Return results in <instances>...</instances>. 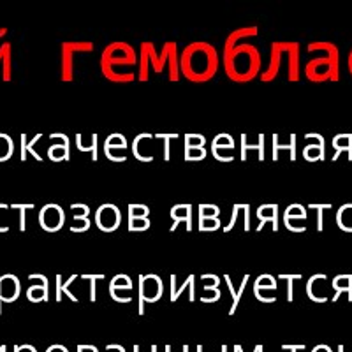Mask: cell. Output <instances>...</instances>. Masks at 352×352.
<instances>
[{
  "mask_svg": "<svg viewBox=\"0 0 352 352\" xmlns=\"http://www.w3.org/2000/svg\"><path fill=\"white\" fill-rule=\"evenodd\" d=\"M109 294H111L113 300L118 301V303H129V301L132 300V296H124V294H120V292L116 291H109Z\"/></svg>",
  "mask_w": 352,
  "mask_h": 352,
  "instance_id": "obj_48",
  "label": "cell"
},
{
  "mask_svg": "<svg viewBox=\"0 0 352 352\" xmlns=\"http://www.w3.org/2000/svg\"><path fill=\"white\" fill-rule=\"evenodd\" d=\"M199 231L201 232H210V231H217L220 229V219H199Z\"/></svg>",
  "mask_w": 352,
  "mask_h": 352,
  "instance_id": "obj_42",
  "label": "cell"
},
{
  "mask_svg": "<svg viewBox=\"0 0 352 352\" xmlns=\"http://www.w3.org/2000/svg\"><path fill=\"white\" fill-rule=\"evenodd\" d=\"M41 138H43V136H41V134H37V136H34L32 140L28 141L27 134H21V160L27 159L28 153H30V155H32L36 160H39V162L43 160V155H39V153H37V150L34 148V146H36V143L41 140Z\"/></svg>",
  "mask_w": 352,
  "mask_h": 352,
  "instance_id": "obj_29",
  "label": "cell"
},
{
  "mask_svg": "<svg viewBox=\"0 0 352 352\" xmlns=\"http://www.w3.org/2000/svg\"><path fill=\"white\" fill-rule=\"evenodd\" d=\"M122 224V212L116 208L115 204L106 203L100 204L96 210V226L104 232H113L120 228Z\"/></svg>",
  "mask_w": 352,
  "mask_h": 352,
  "instance_id": "obj_8",
  "label": "cell"
},
{
  "mask_svg": "<svg viewBox=\"0 0 352 352\" xmlns=\"http://www.w3.org/2000/svg\"><path fill=\"white\" fill-rule=\"evenodd\" d=\"M199 352H201V351H199Z\"/></svg>",
  "mask_w": 352,
  "mask_h": 352,
  "instance_id": "obj_54",
  "label": "cell"
},
{
  "mask_svg": "<svg viewBox=\"0 0 352 352\" xmlns=\"http://www.w3.org/2000/svg\"><path fill=\"white\" fill-rule=\"evenodd\" d=\"M294 220H301V222H305V220H307V210H305L301 204H291V206L285 210L284 224H285V228L289 229V231L292 229Z\"/></svg>",
  "mask_w": 352,
  "mask_h": 352,
  "instance_id": "obj_26",
  "label": "cell"
},
{
  "mask_svg": "<svg viewBox=\"0 0 352 352\" xmlns=\"http://www.w3.org/2000/svg\"><path fill=\"white\" fill-rule=\"evenodd\" d=\"M60 48V80L64 83H71L74 80V56L94 52V43L71 41V43H62Z\"/></svg>",
  "mask_w": 352,
  "mask_h": 352,
  "instance_id": "obj_6",
  "label": "cell"
},
{
  "mask_svg": "<svg viewBox=\"0 0 352 352\" xmlns=\"http://www.w3.org/2000/svg\"><path fill=\"white\" fill-rule=\"evenodd\" d=\"M138 60H140V56H138L136 50L132 48L131 44L125 43V41H115V43L108 44L102 50V55H100V72L111 83H134L138 80L134 72H118L116 69L136 65Z\"/></svg>",
  "mask_w": 352,
  "mask_h": 352,
  "instance_id": "obj_4",
  "label": "cell"
},
{
  "mask_svg": "<svg viewBox=\"0 0 352 352\" xmlns=\"http://www.w3.org/2000/svg\"><path fill=\"white\" fill-rule=\"evenodd\" d=\"M81 141H83V136H81V134H76L78 150H80V152H88L92 155L94 160L99 159V153H97V141H99V136H97V134H92V136H90V144H83Z\"/></svg>",
  "mask_w": 352,
  "mask_h": 352,
  "instance_id": "obj_30",
  "label": "cell"
},
{
  "mask_svg": "<svg viewBox=\"0 0 352 352\" xmlns=\"http://www.w3.org/2000/svg\"><path fill=\"white\" fill-rule=\"evenodd\" d=\"M39 224L44 231L48 232L60 231L65 224V212L55 203L46 204L39 212Z\"/></svg>",
  "mask_w": 352,
  "mask_h": 352,
  "instance_id": "obj_9",
  "label": "cell"
},
{
  "mask_svg": "<svg viewBox=\"0 0 352 352\" xmlns=\"http://www.w3.org/2000/svg\"><path fill=\"white\" fill-rule=\"evenodd\" d=\"M46 352H69V351L62 347V345H53V347H50Z\"/></svg>",
  "mask_w": 352,
  "mask_h": 352,
  "instance_id": "obj_49",
  "label": "cell"
},
{
  "mask_svg": "<svg viewBox=\"0 0 352 352\" xmlns=\"http://www.w3.org/2000/svg\"><path fill=\"white\" fill-rule=\"evenodd\" d=\"M71 213H72V219L76 220V222H81L80 226H71L72 232H85L90 229L92 222H90V219H88V215H90V208H88L87 204L83 203L72 204Z\"/></svg>",
  "mask_w": 352,
  "mask_h": 352,
  "instance_id": "obj_16",
  "label": "cell"
},
{
  "mask_svg": "<svg viewBox=\"0 0 352 352\" xmlns=\"http://www.w3.org/2000/svg\"><path fill=\"white\" fill-rule=\"evenodd\" d=\"M333 148H335L333 160L338 159L342 152H347L349 160H352V134H338L333 138Z\"/></svg>",
  "mask_w": 352,
  "mask_h": 352,
  "instance_id": "obj_23",
  "label": "cell"
},
{
  "mask_svg": "<svg viewBox=\"0 0 352 352\" xmlns=\"http://www.w3.org/2000/svg\"><path fill=\"white\" fill-rule=\"evenodd\" d=\"M220 208L215 204H199V219H219Z\"/></svg>",
  "mask_w": 352,
  "mask_h": 352,
  "instance_id": "obj_37",
  "label": "cell"
},
{
  "mask_svg": "<svg viewBox=\"0 0 352 352\" xmlns=\"http://www.w3.org/2000/svg\"><path fill=\"white\" fill-rule=\"evenodd\" d=\"M132 289V280L129 278V275H124V273H120V275H115L111 278V282H109V291H131Z\"/></svg>",
  "mask_w": 352,
  "mask_h": 352,
  "instance_id": "obj_31",
  "label": "cell"
},
{
  "mask_svg": "<svg viewBox=\"0 0 352 352\" xmlns=\"http://www.w3.org/2000/svg\"><path fill=\"white\" fill-rule=\"evenodd\" d=\"M14 153V143L8 134H0V162L11 159Z\"/></svg>",
  "mask_w": 352,
  "mask_h": 352,
  "instance_id": "obj_33",
  "label": "cell"
},
{
  "mask_svg": "<svg viewBox=\"0 0 352 352\" xmlns=\"http://www.w3.org/2000/svg\"><path fill=\"white\" fill-rule=\"evenodd\" d=\"M206 138L201 134H185V148H204Z\"/></svg>",
  "mask_w": 352,
  "mask_h": 352,
  "instance_id": "obj_36",
  "label": "cell"
},
{
  "mask_svg": "<svg viewBox=\"0 0 352 352\" xmlns=\"http://www.w3.org/2000/svg\"><path fill=\"white\" fill-rule=\"evenodd\" d=\"M140 60H138V81L146 83L150 78V67L153 72L160 74L168 67V80L171 83H178L182 80L180 72V58H178V44L175 41H168L162 48V53L157 55L155 44L150 41H143L140 44Z\"/></svg>",
  "mask_w": 352,
  "mask_h": 352,
  "instance_id": "obj_3",
  "label": "cell"
},
{
  "mask_svg": "<svg viewBox=\"0 0 352 352\" xmlns=\"http://www.w3.org/2000/svg\"><path fill=\"white\" fill-rule=\"evenodd\" d=\"M308 52L322 53L305 65V76L308 81L324 83V81L340 80V52L335 44L328 41H317V43L308 44Z\"/></svg>",
  "mask_w": 352,
  "mask_h": 352,
  "instance_id": "obj_5",
  "label": "cell"
},
{
  "mask_svg": "<svg viewBox=\"0 0 352 352\" xmlns=\"http://www.w3.org/2000/svg\"><path fill=\"white\" fill-rule=\"evenodd\" d=\"M106 157L113 162H125L127 160V150L122 148H104Z\"/></svg>",
  "mask_w": 352,
  "mask_h": 352,
  "instance_id": "obj_39",
  "label": "cell"
},
{
  "mask_svg": "<svg viewBox=\"0 0 352 352\" xmlns=\"http://www.w3.org/2000/svg\"><path fill=\"white\" fill-rule=\"evenodd\" d=\"M250 150H257V159L263 162V160H264V134H259V141H257V144H250L247 141V134H241V155H240V159L247 160V153L250 152Z\"/></svg>",
  "mask_w": 352,
  "mask_h": 352,
  "instance_id": "obj_25",
  "label": "cell"
},
{
  "mask_svg": "<svg viewBox=\"0 0 352 352\" xmlns=\"http://www.w3.org/2000/svg\"><path fill=\"white\" fill-rule=\"evenodd\" d=\"M194 285H196V276L194 275H188L180 287H176V275H171V296H169V300L175 303V301L178 300V298H180L185 291H188V300L194 301L196 300V291H194Z\"/></svg>",
  "mask_w": 352,
  "mask_h": 352,
  "instance_id": "obj_18",
  "label": "cell"
},
{
  "mask_svg": "<svg viewBox=\"0 0 352 352\" xmlns=\"http://www.w3.org/2000/svg\"><path fill=\"white\" fill-rule=\"evenodd\" d=\"M206 155H208V153H206V148H185V160H187V162H190V160H192V162L203 160L206 159Z\"/></svg>",
  "mask_w": 352,
  "mask_h": 352,
  "instance_id": "obj_40",
  "label": "cell"
},
{
  "mask_svg": "<svg viewBox=\"0 0 352 352\" xmlns=\"http://www.w3.org/2000/svg\"><path fill=\"white\" fill-rule=\"evenodd\" d=\"M300 43H294V41H287V80L291 83H298L301 78V64H300Z\"/></svg>",
  "mask_w": 352,
  "mask_h": 352,
  "instance_id": "obj_10",
  "label": "cell"
},
{
  "mask_svg": "<svg viewBox=\"0 0 352 352\" xmlns=\"http://www.w3.org/2000/svg\"><path fill=\"white\" fill-rule=\"evenodd\" d=\"M140 289H138V300H140V314H144V303H155L164 294V285L159 276L150 273V275H140L138 278Z\"/></svg>",
  "mask_w": 352,
  "mask_h": 352,
  "instance_id": "obj_7",
  "label": "cell"
},
{
  "mask_svg": "<svg viewBox=\"0 0 352 352\" xmlns=\"http://www.w3.org/2000/svg\"><path fill=\"white\" fill-rule=\"evenodd\" d=\"M153 138H159V140L164 141V160H169L171 159V153H169V143H171V140H178V134H157V136Z\"/></svg>",
  "mask_w": 352,
  "mask_h": 352,
  "instance_id": "obj_46",
  "label": "cell"
},
{
  "mask_svg": "<svg viewBox=\"0 0 352 352\" xmlns=\"http://www.w3.org/2000/svg\"><path fill=\"white\" fill-rule=\"evenodd\" d=\"M16 352H36L32 347H28V345H23V347H16Z\"/></svg>",
  "mask_w": 352,
  "mask_h": 352,
  "instance_id": "obj_50",
  "label": "cell"
},
{
  "mask_svg": "<svg viewBox=\"0 0 352 352\" xmlns=\"http://www.w3.org/2000/svg\"><path fill=\"white\" fill-rule=\"evenodd\" d=\"M268 291L276 294V280L272 275L264 273V275L257 276V280L254 282V294H256L257 300L263 301V303H270L268 296H266V292Z\"/></svg>",
  "mask_w": 352,
  "mask_h": 352,
  "instance_id": "obj_15",
  "label": "cell"
},
{
  "mask_svg": "<svg viewBox=\"0 0 352 352\" xmlns=\"http://www.w3.org/2000/svg\"><path fill=\"white\" fill-rule=\"evenodd\" d=\"M20 296V280L14 275H0V312L2 303H12Z\"/></svg>",
  "mask_w": 352,
  "mask_h": 352,
  "instance_id": "obj_12",
  "label": "cell"
},
{
  "mask_svg": "<svg viewBox=\"0 0 352 352\" xmlns=\"http://www.w3.org/2000/svg\"><path fill=\"white\" fill-rule=\"evenodd\" d=\"M104 148L127 150V140H125V136H122V134L115 132V134H111V136L104 141Z\"/></svg>",
  "mask_w": 352,
  "mask_h": 352,
  "instance_id": "obj_35",
  "label": "cell"
},
{
  "mask_svg": "<svg viewBox=\"0 0 352 352\" xmlns=\"http://www.w3.org/2000/svg\"><path fill=\"white\" fill-rule=\"evenodd\" d=\"M219 52L206 41L187 44L180 55V72L190 83H208L219 71Z\"/></svg>",
  "mask_w": 352,
  "mask_h": 352,
  "instance_id": "obj_1",
  "label": "cell"
},
{
  "mask_svg": "<svg viewBox=\"0 0 352 352\" xmlns=\"http://www.w3.org/2000/svg\"><path fill=\"white\" fill-rule=\"evenodd\" d=\"M12 208L20 210V231L27 229V219H25V212L27 210H32L34 204H12Z\"/></svg>",
  "mask_w": 352,
  "mask_h": 352,
  "instance_id": "obj_47",
  "label": "cell"
},
{
  "mask_svg": "<svg viewBox=\"0 0 352 352\" xmlns=\"http://www.w3.org/2000/svg\"><path fill=\"white\" fill-rule=\"evenodd\" d=\"M282 280L287 282V301L294 300V280H300L301 275H280Z\"/></svg>",
  "mask_w": 352,
  "mask_h": 352,
  "instance_id": "obj_44",
  "label": "cell"
},
{
  "mask_svg": "<svg viewBox=\"0 0 352 352\" xmlns=\"http://www.w3.org/2000/svg\"><path fill=\"white\" fill-rule=\"evenodd\" d=\"M129 219H148L150 208L146 204H129Z\"/></svg>",
  "mask_w": 352,
  "mask_h": 352,
  "instance_id": "obj_34",
  "label": "cell"
},
{
  "mask_svg": "<svg viewBox=\"0 0 352 352\" xmlns=\"http://www.w3.org/2000/svg\"><path fill=\"white\" fill-rule=\"evenodd\" d=\"M81 278L90 282V301H92V303H96V300H97L96 282L102 280V278H104V275H81Z\"/></svg>",
  "mask_w": 352,
  "mask_h": 352,
  "instance_id": "obj_41",
  "label": "cell"
},
{
  "mask_svg": "<svg viewBox=\"0 0 352 352\" xmlns=\"http://www.w3.org/2000/svg\"><path fill=\"white\" fill-rule=\"evenodd\" d=\"M272 141H273V153H272L273 160H278V153H280V150H289V152H291V160H296V136H294V134H291V143L289 144L278 143V134H273Z\"/></svg>",
  "mask_w": 352,
  "mask_h": 352,
  "instance_id": "obj_27",
  "label": "cell"
},
{
  "mask_svg": "<svg viewBox=\"0 0 352 352\" xmlns=\"http://www.w3.org/2000/svg\"><path fill=\"white\" fill-rule=\"evenodd\" d=\"M201 280L204 282V292H213L215 296H222L220 294V276L219 275H213V273H206V275L201 276Z\"/></svg>",
  "mask_w": 352,
  "mask_h": 352,
  "instance_id": "obj_32",
  "label": "cell"
},
{
  "mask_svg": "<svg viewBox=\"0 0 352 352\" xmlns=\"http://www.w3.org/2000/svg\"><path fill=\"white\" fill-rule=\"evenodd\" d=\"M78 276H80V275H71L65 282L62 280V275L55 276V287H56L55 301H56V303H58V301H62V296H64V294H65V298H69V300L76 303L78 298L71 292V285L78 280Z\"/></svg>",
  "mask_w": 352,
  "mask_h": 352,
  "instance_id": "obj_20",
  "label": "cell"
},
{
  "mask_svg": "<svg viewBox=\"0 0 352 352\" xmlns=\"http://www.w3.org/2000/svg\"><path fill=\"white\" fill-rule=\"evenodd\" d=\"M11 43H4L0 46V64H2V80L8 83L12 80V65H11V55H12Z\"/></svg>",
  "mask_w": 352,
  "mask_h": 352,
  "instance_id": "obj_22",
  "label": "cell"
},
{
  "mask_svg": "<svg viewBox=\"0 0 352 352\" xmlns=\"http://www.w3.org/2000/svg\"><path fill=\"white\" fill-rule=\"evenodd\" d=\"M333 289H335V296L333 301H338L342 292H347L349 301H352V275H338L333 278Z\"/></svg>",
  "mask_w": 352,
  "mask_h": 352,
  "instance_id": "obj_24",
  "label": "cell"
},
{
  "mask_svg": "<svg viewBox=\"0 0 352 352\" xmlns=\"http://www.w3.org/2000/svg\"><path fill=\"white\" fill-rule=\"evenodd\" d=\"M257 219H259L257 231H261L266 222H272L273 231H278V204H263V206H259L257 208Z\"/></svg>",
  "mask_w": 352,
  "mask_h": 352,
  "instance_id": "obj_17",
  "label": "cell"
},
{
  "mask_svg": "<svg viewBox=\"0 0 352 352\" xmlns=\"http://www.w3.org/2000/svg\"><path fill=\"white\" fill-rule=\"evenodd\" d=\"M245 206H247V204H234V208H232V213H231V219H229V222H228V226H224V232H229L231 231L232 228H234V226H236V222H238V217H240V213L243 212L245 210Z\"/></svg>",
  "mask_w": 352,
  "mask_h": 352,
  "instance_id": "obj_43",
  "label": "cell"
},
{
  "mask_svg": "<svg viewBox=\"0 0 352 352\" xmlns=\"http://www.w3.org/2000/svg\"><path fill=\"white\" fill-rule=\"evenodd\" d=\"M28 280L36 282L30 287L27 289V298L32 303H41V301H48L50 300V291H48V278L41 273H32L28 276Z\"/></svg>",
  "mask_w": 352,
  "mask_h": 352,
  "instance_id": "obj_11",
  "label": "cell"
},
{
  "mask_svg": "<svg viewBox=\"0 0 352 352\" xmlns=\"http://www.w3.org/2000/svg\"><path fill=\"white\" fill-rule=\"evenodd\" d=\"M6 34H8V28H0V39H2V37H4Z\"/></svg>",
  "mask_w": 352,
  "mask_h": 352,
  "instance_id": "obj_53",
  "label": "cell"
},
{
  "mask_svg": "<svg viewBox=\"0 0 352 352\" xmlns=\"http://www.w3.org/2000/svg\"><path fill=\"white\" fill-rule=\"evenodd\" d=\"M248 280H250V275H243L240 285H238V287H234V284H232V280H231V276L224 275V282H226V285H228L229 292H231V296H232V307L229 308V316H232V314H234V310L238 308V305H240L241 296H243L245 289H247V285H248Z\"/></svg>",
  "mask_w": 352,
  "mask_h": 352,
  "instance_id": "obj_19",
  "label": "cell"
},
{
  "mask_svg": "<svg viewBox=\"0 0 352 352\" xmlns=\"http://www.w3.org/2000/svg\"><path fill=\"white\" fill-rule=\"evenodd\" d=\"M347 65H349V72H351V76H352V50H351V53H349Z\"/></svg>",
  "mask_w": 352,
  "mask_h": 352,
  "instance_id": "obj_51",
  "label": "cell"
},
{
  "mask_svg": "<svg viewBox=\"0 0 352 352\" xmlns=\"http://www.w3.org/2000/svg\"><path fill=\"white\" fill-rule=\"evenodd\" d=\"M152 222L150 219H129V231L131 232H140L150 229Z\"/></svg>",
  "mask_w": 352,
  "mask_h": 352,
  "instance_id": "obj_38",
  "label": "cell"
},
{
  "mask_svg": "<svg viewBox=\"0 0 352 352\" xmlns=\"http://www.w3.org/2000/svg\"><path fill=\"white\" fill-rule=\"evenodd\" d=\"M310 208L317 210V231L324 229V222H322V212L331 208V204H310Z\"/></svg>",
  "mask_w": 352,
  "mask_h": 352,
  "instance_id": "obj_45",
  "label": "cell"
},
{
  "mask_svg": "<svg viewBox=\"0 0 352 352\" xmlns=\"http://www.w3.org/2000/svg\"><path fill=\"white\" fill-rule=\"evenodd\" d=\"M50 140L58 141V143L48 148V157L53 162H60V160L71 159V152H69V148H71V141H69V138L65 136V134L55 132V134H50Z\"/></svg>",
  "mask_w": 352,
  "mask_h": 352,
  "instance_id": "obj_13",
  "label": "cell"
},
{
  "mask_svg": "<svg viewBox=\"0 0 352 352\" xmlns=\"http://www.w3.org/2000/svg\"><path fill=\"white\" fill-rule=\"evenodd\" d=\"M324 146H326L324 140L317 141V143L307 144V146L303 148V157L307 160H310V162H314V160H322L326 157Z\"/></svg>",
  "mask_w": 352,
  "mask_h": 352,
  "instance_id": "obj_28",
  "label": "cell"
},
{
  "mask_svg": "<svg viewBox=\"0 0 352 352\" xmlns=\"http://www.w3.org/2000/svg\"><path fill=\"white\" fill-rule=\"evenodd\" d=\"M224 150L232 153V150H234V140L229 134H217L212 141V152L215 155V159L220 160V162H224V157H222Z\"/></svg>",
  "mask_w": 352,
  "mask_h": 352,
  "instance_id": "obj_21",
  "label": "cell"
},
{
  "mask_svg": "<svg viewBox=\"0 0 352 352\" xmlns=\"http://www.w3.org/2000/svg\"><path fill=\"white\" fill-rule=\"evenodd\" d=\"M226 76L232 83L245 85L259 78L263 67V56L257 46L248 43H238L232 46H224L222 53Z\"/></svg>",
  "mask_w": 352,
  "mask_h": 352,
  "instance_id": "obj_2",
  "label": "cell"
},
{
  "mask_svg": "<svg viewBox=\"0 0 352 352\" xmlns=\"http://www.w3.org/2000/svg\"><path fill=\"white\" fill-rule=\"evenodd\" d=\"M169 213H171L173 219L171 231H175L180 222H185V224H187L185 228H187L188 232L192 231V204H175Z\"/></svg>",
  "mask_w": 352,
  "mask_h": 352,
  "instance_id": "obj_14",
  "label": "cell"
},
{
  "mask_svg": "<svg viewBox=\"0 0 352 352\" xmlns=\"http://www.w3.org/2000/svg\"><path fill=\"white\" fill-rule=\"evenodd\" d=\"M80 352H97L96 347H80Z\"/></svg>",
  "mask_w": 352,
  "mask_h": 352,
  "instance_id": "obj_52",
  "label": "cell"
}]
</instances>
